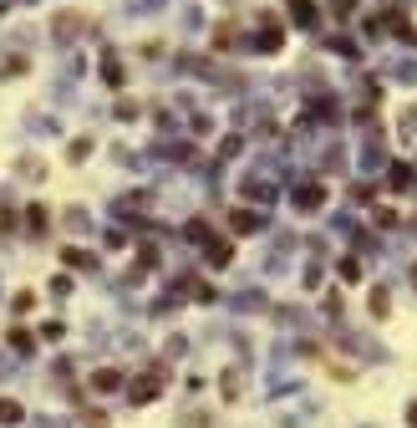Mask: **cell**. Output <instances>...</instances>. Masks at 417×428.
<instances>
[{"label": "cell", "mask_w": 417, "mask_h": 428, "mask_svg": "<svg viewBox=\"0 0 417 428\" xmlns=\"http://www.w3.org/2000/svg\"><path fill=\"white\" fill-rule=\"evenodd\" d=\"M163 388H168L163 367H148V372H138V382H127V403H138V408H148L153 398H163Z\"/></svg>", "instance_id": "6da1fadb"}, {"label": "cell", "mask_w": 417, "mask_h": 428, "mask_svg": "<svg viewBox=\"0 0 417 428\" xmlns=\"http://www.w3.org/2000/svg\"><path fill=\"white\" fill-rule=\"evenodd\" d=\"M255 51H265V56L285 51V26H280L275 15H265V20H259V31H255Z\"/></svg>", "instance_id": "7a4b0ae2"}, {"label": "cell", "mask_w": 417, "mask_h": 428, "mask_svg": "<svg viewBox=\"0 0 417 428\" xmlns=\"http://www.w3.org/2000/svg\"><path fill=\"white\" fill-rule=\"evenodd\" d=\"M326 199H331V194H326V184H300L295 194H290V204H295L300 214H316V209H326Z\"/></svg>", "instance_id": "3957f363"}, {"label": "cell", "mask_w": 417, "mask_h": 428, "mask_svg": "<svg viewBox=\"0 0 417 428\" xmlns=\"http://www.w3.org/2000/svg\"><path fill=\"white\" fill-rule=\"evenodd\" d=\"M204 260H209L214 270H224V265L234 260V245H229V240H219V234H209V245H204Z\"/></svg>", "instance_id": "277c9868"}, {"label": "cell", "mask_w": 417, "mask_h": 428, "mask_svg": "<svg viewBox=\"0 0 417 428\" xmlns=\"http://www.w3.org/2000/svg\"><path fill=\"white\" fill-rule=\"evenodd\" d=\"M229 229H234V234H255V229H265V220H259L255 209H234V214H229Z\"/></svg>", "instance_id": "5b68a950"}, {"label": "cell", "mask_w": 417, "mask_h": 428, "mask_svg": "<svg viewBox=\"0 0 417 428\" xmlns=\"http://www.w3.org/2000/svg\"><path fill=\"white\" fill-rule=\"evenodd\" d=\"M117 388H127V382H122V372L117 367H102V372H92V393H117Z\"/></svg>", "instance_id": "8992f818"}, {"label": "cell", "mask_w": 417, "mask_h": 428, "mask_svg": "<svg viewBox=\"0 0 417 428\" xmlns=\"http://www.w3.org/2000/svg\"><path fill=\"white\" fill-rule=\"evenodd\" d=\"M20 418H26V408H20L15 398H0V428H15Z\"/></svg>", "instance_id": "52a82bcc"}, {"label": "cell", "mask_w": 417, "mask_h": 428, "mask_svg": "<svg viewBox=\"0 0 417 428\" xmlns=\"http://www.w3.org/2000/svg\"><path fill=\"white\" fill-rule=\"evenodd\" d=\"M61 260H67L72 270H92V265H97L92 255H86V250H77V245H72V250H61Z\"/></svg>", "instance_id": "ba28073f"}, {"label": "cell", "mask_w": 417, "mask_h": 428, "mask_svg": "<svg viewBox=\"0 0 417 428\" xmlns=\"http://www.w3.org/2000/svg\"><path fill=\"white\" fill-rule=\"evenodd\" d=\"M371 316H377V321L392 316V296H387V291H371Z\"/></svg>", "instance_id": "9c48e42d"}, {"label": "cell", "mask_w": 417, "mask_h": 428, "mask_svg": "<svg viewBox=\"0 0 417 428\" xmlns=\"http://www.w3.org/2000/svg\"><path fill=\"white\" fill-rule=\"evenodd\" d=\"M290 11H295V20H300V26H311V31H316V6H311V0H295Z\"/></svg>", "instance_id": "30bf717a"}, {"label": "cell", "mask_w": 417, "mask_h": 428, "mask_svg": "<svg viewBox=\"0 0 417 428\" xmlns=\"http://www.w3.org/2000/svg\"><path fill=\"white\" fill-rule=\"evenodd\" d=\"M11 347H15V352H31L36 341H31V332H26V327H15V332H11Z\"/></svg>", "instance_id": "8fae6325"}, {"label": "cell", "mask_w": 417, "mask_h": 428, "mask_svg": "<svg viewBox=\"0 0 417 428\" xmlns=\"http://www.w3.org/2000/svg\"><path fill=\"white\" fill-rule=\"evenodd\" d=\"M102 77H107V82H113V87H122V67H117V61H113V56H107V61H102Z\"/></svg>", "instance_id": "7c38bea8"}, {"label": "cell", "mask_w": 417, "mask_h": 428, "mask_svg": "<svg viewBox=\"0 0 417 428\" xmlns=\"http://www.w3.org/2000/svg\"><path fill=\"white\" fill-rule=\"evenodd\" d=\"M407 184H412V168L397 163V168H392V189H407Z\"/></svg>", "instance_id": "4fadbf2b"}, {"label": "cell", "mask_w": 417, "mask_h": 428, "mask_svg": "<svg viewBox=\"0 0 417 428\" xmlns=\"http://www.w3.org/2000/svg\"><path fill=\"white\" fill-rule=\"evenodd\" d=\"M31 306H36V296H31V291H15V316H26Z\"/></svg>", "instance_id": "5bb4252c"}, {"label": "cell", "mask_w": 417, "mask_h": 428, "mask_svg": "<svg viewBox=\"0 0 417 428\" xmlns=\"http://www.w3.org/2000/svg\"><path fill=\"white\" fill-rule=\"evenodd\" d=\"M341 281H361V265L357 260H341Z\"/></svg>", "instance_id": "9a60e30c"}, {"label": "cell", "mask_w": 417, "mask_h": 428, "mask_svg": "<svg viewBox=\"0 0 417 428\" xmlns=\"http://www.w3.org/2000/svg\"><path fill=\"white\" fill-rule=\"evenodd\" d=\"M331 11L336 15H351V11H357V0H331Z\"/></svg>", "instance_id": "2e32d148"}, {"label": "cell", "mask_w": 417, "mask_h": 428, "mask_svg": "<svg viewBox=\"0 0 417 428\" xmlns=\"http://www.w3.org/2000/svg\"><path fill=\"white\" fill-rule=\"evenodd\" d=\"M407 423H412V428H417V403H412V408H407Z\"/></svg>", "instance_id": "e0dca14e"}, {"label": "cell", "mask_w": 417, "mask_h": 428, "mask_svg": "<svg viewBox=\"0 0 417 428\" xmlns=\"http://www.w3.org/2000/svg\"><path fill=\"white\" fill-rule=\"evenodd\" d=\"M412 291H417V265H412Z\"/></svg>", "instance_id": "ac0fdd59"}]
</instances>
